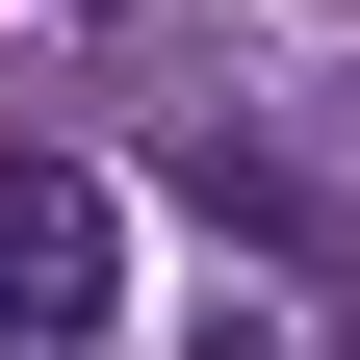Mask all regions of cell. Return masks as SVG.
Here are the masks:
<instances>
[{"instance_id": "1", "label": "cell", "mask_w": 360, "mask_h": 360, "mask_svg": "<svg viewBox=\"0 0 360 360\" xmlns=\"http://www.w3.org/2000/svg\"><path fill=\"white\" fill-rule=\"evenodd\" d=\"M103 309H129V206L77 155H0V360H77Z\"/></svg>"}]
</instances>
